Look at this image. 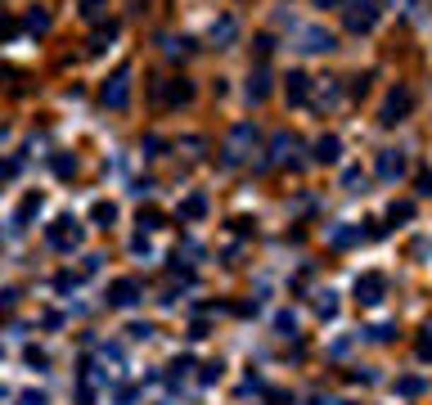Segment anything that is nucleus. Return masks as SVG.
<instances>
[{
    "mask_svg": "<svg viewBox=\"0 0 432 405\" xmlns=\"http://www.w3.org/2000/svg\"><path fill=\"white\" fill-rule=\"evenodd\" d=\"M252 149H257V127H252V122H239V127L226 135V149H221V158H226L230 167H239Z\"/></svg>",
    "mask_w": 432,
    "mask_h": 405,
    "instance_id": "1",
    "label": "nucleus"
},
{
    "mask_svg": "<svg viewBox=\"0 0 432 405\" xmlns=\"http://www.w3.org/2000/svg\"><path fill=\"white\" fill-rule=\"evenodd\" d=\"M100 104H104V108H113V113H122V108L131 104V68H127V64H122L113 77L100 86Z\"/></svg>",
    "mask_w": 432,
    "mask_h": 405,
    "instance_id": "2",
    "label": "nucleus"
},
{
    "mask_svg": "<svg viewBox=\"0 0 432 405\" xmlns=\"http://www.w3.org/2000/svg\"><path fill=\"white\" fill-rule=\"evenodd\" d=\"M410 108H414V90H410V86H392L387 100H383V108H378V122H383V127H397V122L410 117Z\"/></svg>",
    "mask_w": 432,
    "mask_h": 405,
    "instance_id": "3",
    "label": "nucleus"
},
{
    "mask_svg": "<svg viewBox=\"0 0 432 405\" xmlns=\"http://www.w3.org/2000/svg\"><path fill=\"white\" fill-rule=\"evenodd\" d=\"M342 23H347V32H356V36L374 32V28H378V0H347Z\"/></svg>",
    "mask_w": 432,
    "mask_h": 405,
    "instance_id": "4",
    "label": "nucleus"
},
{
    "mask_svg": "<svg viewBox=\"0 0 432 405\" xmlns=\"http://www.w3.org/2000/svg\"><path fill=\"white\" fill-rule=\"evenodd\" d=\"M153 100H158V104L180 108V104H189V100H194V86L185 81V77H163V81H153Z\"/></svg>",
    "mask_w": 432,
    "mask_h": 405,
    "instance_id": "5",
    "label": "nucleus"
},
{
    "mask_svg": "<svg viewBox=\"0 0 432 405\" xmlns=\"http://www.w3.org/2000/svg\"><path fill=\"white\" fill-rule=\"evenodd\" d=\"M333 32L329 28H320V23H311V28H298V50L302 54H329L333 50Z\"/></svg>",
    "mask_w": 432,
    "mask_h": 405,
    "instance_id": "6",
    "label": "nucleus"
},
{
    "mask_svg": "<svg viewBox=\"0 0 432 405\" xmlns=\"http://www.w3.org/2000/svg\"><path fill=\"white\" fill-rule=\"evenodd\" d=\"M270 90H275V77H270V68H266V64H257V68L248 72V86H243V95H248L252 104H266V100H270Z\"/></svg>",
    "mask_w": 432,
    "mask_h": 405,
    "instance_id": "7",
    "label": "nucleus"
},
{
    "mask_svg": "<svg viewBox=\"0 0 432 405\" xmlns=\"http://www.w3.org/2000/svg\"><path fill=\"white\" fill-rule=\"evenodd\" d=\"M234 36H239V18H234V14H221V18L212 23V45H216V50H230Z\"/></svg>",
    "mask_w": 432,
    "mask_h": 405,
    "instance_id": "8",
    "label": "nucleus"
},
{
    "mask_svg": "<svg viewBox=\"0 0 432 405\" xmlns=\"http://www.w3.org/2000/svg\"><path fill=\"white\" fill-rule=\"evenodd\" d=\"M284 95H288V104H306L311 100V77L306 72H288L284 77Z\"/></svg>",
    "mask_w": 432,
    "mask_h": 405,
    "instance_id": "9",
    "label": "nucleus"
},
{
    "mask_svg": "<svg viewBox=\"0 0 432 405\" xmlns=\"http://www.w3.org/2000/svg\"><path fill=\"white\" fill-rule=\"evenodd\" d=\"M77 239H81V230H77V221H72V216L54 221V230H50V243H54V248H77Z\"/></svg>",
    "mask_w": 432,
    "mask_h": 405,
    "instance_id": "10",
    "label": "nucleus"
},
{
    "mask_svg": "<svg viewBox=\"0 0 432 405\" xmlns=\"http://www.w3.org/2000/svg\"><path fill=\"white\" fill-rule=\"evenodd\" d=\"M401 171H405V153H401V149H383V153H378V176H383V180H397Z\"/></svg>",
    "mask_w": 432,
    "mask_h": 405,
    "instance_id": "11",
    "label": "nucleus"
},
{
    "mask_svg": "<svg viewBox=\"0 0 432 405\" xmlns=\"http://www.w3.org/2000/svg\"><path fill=\"white\" fill-rule=\"evenodd\" d=\"M311 149H315V163H338L342 140H338V135H320V140L311 144Z\"/></svg>",
    "mask_w": 432,
    "mask_h": 405,
    "instance_id": "12",
    "label": "nucleus"
},
{
    "mask_svg": "<svg viewBox=\"0 0 432 405\" xmlns=\"http://www.w3.org/2000/svg\"><path fill=\"white\" fill-rule=\"evenodd\" d=\"M293 149H298V135H288V131H279L275 140H270V163H284Z\"/></svg>",
    "mask_w": 432,
    "mask_h": 405,
    "instance_id": "13",
    "label": "nucleus"
},
{
    "mask_svg": "<svg viewBox=\"0 0 432 405\" xmlns=\"http://www.w3.org/2000/svg\"><path fill=\"white\" fill-rule=\"evenodd\" d=\"M23 28H28V32H36V36H41V32H50V9H41V5H36V9H28Z\"/></svg>",
    "mask_w": 432,
    "mask_h": 405,
    "instance_id": "14",
    "label": "nucleus"
},
{
    "mask_svg": "<svg viewBox=\"0 0 432 405\" xmlns=\"http://www.w3.org/2000/svg\"><path fill=\"white\" fill-rule=\"evenodd\" d=\"M356 293H361V302H378L383 298V275H365L361 284H356Z\"/></svg>",
    "mask_w": 432,
    "mask_h": 405,
    "instance_id": "15",
    "label": "nucleus"
},
{
    "mask_svg": "<svg viewBox=\"0 0 432 405\" xmlns=\"http://www.w3.org/2000/svg\"><path fill=\"white\" fill-rule=\"evenodd\" d=\"M135 293H140V284H135V279H117V284H113V306H131Z\"/></svg>",
    "mask_w": 432,
    "mask_h": 405,
    "instance_id": "16",
    "label": "nucleus"
},
{
    "mask_svg": "<svg viewBox=\"0 0 432 405\" xmlns=\"http://www.w3.org/2000/svg\"><path fill=\"white\" fill-rule=\"evenodd\" d=\"M203 212H207V199H203V194H189V199L180 203V216H185V221H199Z\"/></svg>",
    "mask_w": 432,
    "mask_h": 405,
    "instance_id": "17",
    "label": "nucleus"
},
{
    "mask_svg": "<svg viewBox=\"0 0 432 405\" xmlns=\"http://www.w3.org/2000/svg\"><path fill=\"white\" fill-rule=\"evenodd\" d=\"M117 36V23H108V28H95V36H91V54H100V50H108V41Z\"/></svg>",
    "mask_w": 432,
    "mask_h": 405,
    "instance_id": "18",
    "label": "nucleus"
},
{
    "mask_svg": "<svg viewBox=\"0 0 432 405\" xmlns=\"http://www.w3.org/2000/svg\"><path fill=\"white\" fill-rule=\"evenodd\" d=\"M77 9H81V18H91V23H100V18L108 14V0H81V5H77Z\"/></svg>",
    "mask_w": 432,
    "mask_h": 405,
    "instance_id": "19",
    "label": "nucleus"
},
{
    "mask_svg": "<svg viewBox=\"0 0 432 405\" xmlns=\"http://www.w3.org/2000/svg\"><path fill=\"white\" fill-rule=\"evenodd\" d=\"M163 50H167L171 59H176V54H189L194 45H189V36H163Z\"/></svg>",
    "mask_w": 432,
    "mask_h": 405,
    "instance_id": "20",
    "label": "nucleus"
},
{
    "mask_svg": "<svg viewBox=\"0 0 432 405\" xmlns=\"http://www.w3.org/2000/svg\"><path fill=\"white\" fill-rule=\"evenodd\" d=\"M91 216L100 221V225H108V221L117 216V207H113V203H95V212H91Z\"/></svg>",
    "mask_w": 432,
    "mask_h": 405,
    "instance_id": "21",
    "label": "nucleus"
},
{
    "mask_svg": "<svg viewBox=\"0 0 432 405\" xmlns=\"http://www.w3.org/2000/svg\"><path fill=\"white\" fill-rule=\"evenodd\" d=\"M54 171H59V176H72V171H77V158L59 153V158H54Z\"/></svg>",
    "mask_w": 432,
    "mask_h": 405,
    "instance_id": "22",
    "label": "nucleus"
},
{
    "mask_svg": "<svg viewBox=\"0 0 432 405\" xmlns=\"http://www.w3.org/2000/svg\"><path fill=\"white\" fill-rule=\"evenodd\" d=\"M320 104H338V86L333 81H320Z\"/></svg>",
    "mask_w": 432,
    "mask_h": 405,
    "instance_id": "23",
    "label": "nucleus"
},
{
    "mask_svg": "<svg viewBox=\"0 0 432 405\" xmlns=\"http://www.w3.org/2000/svg\"><path fill=\"white\" fill-rule=\"evenodd\" d=\"M252 45H257V59H266L270 50H275V36H266V32H262V36H257Z\"/></svg>",
    "mask_w": 432,
    "mask_h": 405,
    "instance_id": "24",
    "label": "nucleus"
},
{
    "mask_svg": "<svg viewBox=\"0 0 432 405\" xmlns=\"http://www.w3.org/2000/svg\"><path fill=\"white\" fill-rule=\"evenodd\" d=\"M342 180H347V189H356V185H365V171H361V167H351Z\"/></svg>",
    "mask_w": 432,
    "mask_h": 405,
    "instance_id": "25",
    "label": "nucleus"
},
{
    "mask_svg": "<svg viewBox=\"0 0 432 405\" xmlns=\"http://www.w3.org/2000/svg\"><path fill=\"white\" fill-rule=\"evenodd\" d=\"M14 32H18V23H14V18H0V41H9Z\"/></svg>",
    "mask_w": 432,
    "mask_h": 405,
    "instance_id": "26",
    "label": "nucleus"
},
{
    "mask_svg": "<svg viewBox=\"0 0 432 405\" xmlns=\"http://www.w3.org/2000/svg\"><path fill=\"white\" fill-rule=\"evenodd\" d=\"M144 149H149V158H158V149H163V140H158V135H144Z\"/></svg>",
    "mask_w": 432,
    "mask_h": 405,
    "instance_id": "27",
    "label": "nucleus"
},
{
    "mask_svg": "<svg viewBox=\"0 0 432 405\" xmlns=\"http://www.w3.org/2000/svg\"><path fill=\"white\" fill-rule=\"evenodd\" d=\"M140 225L144 230H158V212H140Z\"/></svg>",
    "mask_w": 432,
    "mask_h": 405,
    "instance_id": "28",
    "label": "nucleus"
},
{
    "mask_svg": "<svg viewBox=\"0 0 432 405\" xmlns=\"http://www.w3.org/2000/svg\"><path fill=\"white\" fill-rule=\"evenodd\" d=\"M419 194H432V171H424V176H419Z\"/></svg>",
    "mask_w": 432,
    "mask_h": 405,
    "instance_id": "29",
    "label": "nucleus"
},
{
    "mask_svg": "<svg viewBox=\"0 0 432 405\" xmlns=\"http://www.w3.org/2000/svg\"><path fill=\"white\" fill-rule=\"evenodd\" d=\"M23 405H45V397H41V392H28V397H23Z\"/></svg>",
    "mask_w": 432,
    "mask_h": 405,
    "instance_id": "30",
    "label": "nucleus"
},
{
    "mask_svg": "<svg viewBox=\"0 0 432 405\" xmlns=\"http://www.w3.org/2000/svg\"><path fill=\"white\" fill-rule=\"evenodd\" d=\"M315 5H320V9H333V5H342V0H315Z\"/></svg>",
    "mask_w": 432,
    "mask_h": 405,
    "instance_id": "31",
    "label": "nucleus"
},
{
    "mask_svg": "<svg viewBox=\"0 0 432 405\" xmlns=\"http://www.w3.org/2000/svg\"><path fill=\"white\" fill-rule=\"evenodd\" d=\"M401 5H405V0H401Z\"/></svg>",
    "mask_w": 432,
    "mask_h": 405,
    "instance_id": "32",
    "label": "nucleus"
}]
</instances>
